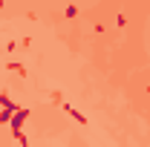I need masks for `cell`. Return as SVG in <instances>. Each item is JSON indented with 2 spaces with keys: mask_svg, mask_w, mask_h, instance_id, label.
Instances as JSON below:
<instances>
[{
  "mask_svg": "<svg viewBox=\"0 0 150 147\" xmlns=\"http://www.w3.org/2000/svg\"><path fill=\"white\" fill-rule=\"evenodd\" d=\"M6 69H12V72H18V75H26V69H23L20 64H15V61H9V64H6Z\"/></svg>",
  "mask_w": 150,
  "mask_h": 147,
  "instance_id": "obj_3",
  "label": "cell"
},
{
  "mask_svg": "<svg viewBox=\"0 0 150 147\" xmlns=\"http://www.w3.org/2000/svg\"><path fill=\"white\" fill-rule=\"evenodd\" d=\"M26 118H29V110H18L15 115H12L9 127H12V136H15V139H18V136H23V124H26Z\"/></svg>",
  "mask_w": 150,
  "mask_h": 147,
  "instance_id": "obj_1",
  "label": "cell"
},
{
  "mask_svg": "<svg viewBox=\"0 0 150 147\" xmlns=\"http://www.w3.org/2000/svg\"><path fill=\"white\" fill-rule=\"evenodd\" d=\"M61 107H64V112H67V115H69V118H75V121H78V124H87V118H84V115H81V112L75 110V107H69V104H61Z\"/></svg>",
  "mask_w": 150,
  "mask_h": 147,
  "instance_id": "obj_2",
  "label": "cell"
},
{
  "mask_svg": "<svg viewBox=\"0 0 150 147\" xmlns=\"http://www.w3.org/2000/svg\"><path fill=\"white\" fill-rule=\"evenodd\" d=\"M3 6H6V3H3V0H0V9H3Z\"/></svg>",
  "mask_w": 150,
  "mask_h": 147,
  "instance_id": "obj_4",
  "label": "cell"
}]
</instances>
